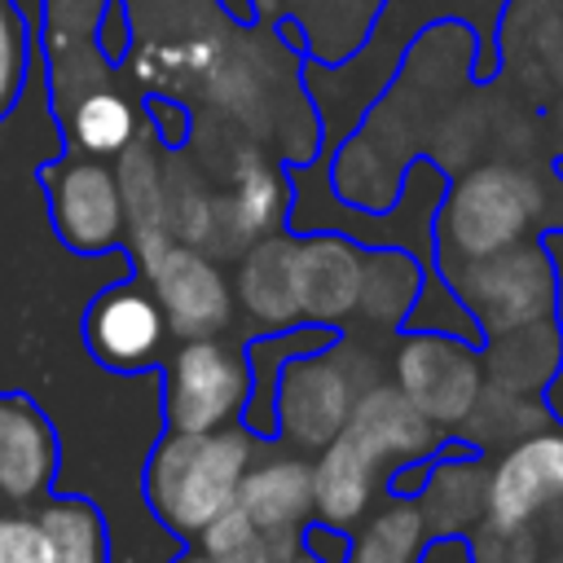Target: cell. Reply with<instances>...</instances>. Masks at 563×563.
I'll return each instance as SVG.
<instances>
[{
    "instance_id": "obj_1",
    "label": "cell",
    "mask_w": 563,
    "mask_h": 563,
    "mask_svg": "<svg viewBox=\"0 0 563 563\" xmlns=\"http://www.w3.org/2000/svg\"><path fill=\"white\" fill-rule=\"evenodd\" d=\"M545 180L523 163H475L444 185L435 207V255L440 268L493 255L541 229Z\"/></svg>"
},
{
    "instance_id": "obj_2",
    "label": "cell",
    "mask_w": 563,
    "mask_h": 563,
    "mask_svg": "<svg viewBox=\"0 0 563 563\" xmlns=\"http://www.w3.org/2000/svg\"><path fill=\"white\" fill-rule=\"evenodd\" d=\"M251 466V435L238 427L167 431L145 466V501L176 537H198L220 510L238 501Z\"/></svg>"
},
{
    "instance_id": "obj_3",
    "label": "cell",
    "mask_w": 563,
    "mask_h": 563,
    "mask_svg": "<svg viewBox=\"0 0 563 563\" xmlns=\"http://www.w3.org/2000/svg\"><path fill=\"white\" fill-rule=\"evenodd\" d=\"M444 282L471 308L479 334H501L559 312V264L545 238H523L493 255L444 268Z\"/></svg>"
},
{
    "instance_id": "obj_4",
    "label": "cell",
    "mask_w": 563,
    "mask_h": 563,
    "mask_svg": "<svg viewBox=\"0 0 563 563\" xmlns=\"http://www.w3.org/2000/svg\"><path fill=\"white\" fill-rule=\"evenodd\" d=\"M374 378H361L347 347L286 356L273 383V427L303 453H321L352 418L356 396Z\"/></svg>"
},
{
    "instance_id": "obj_5",
    "label": "cell",
    "mask_w": 563,
    "mask_h": 563,
    "mask_svg": "<svg viewBox=\"0 0 563 563\" xmlns=\"http://www.w3.org/2000/svg\"><path fill=\"white\" fill-rule=\"evenodd\" d=\"M391 383L440 431L462 427L488 387L479 343L444 330H409L391 352Z\"/></svg>"
},
{
    "instance_id": "obj_6",
    "label": "cell",
    "mask_w": 563,
    "mask_h": 563,
    "mask_svg": "<svg viewBox=\"0 0 563 563\" xmlns=\"http://www.w3.org/2000/svg\"><path fill=\"white\" fill-rule=\"evenodd\" d=\"M251 405V365L216 339H185L167 365V427L216 431L233 427Z\"/></svg>"
},
{
    "instance_id": "obj_7",
    "label": "cell",
    "mask_w": 563,
    "mask_h": 563,
    "mask_svg": "<svg viewBox=\"0 0 563 563\" xmlns=\"http://www.w3.org/2000/svg\"><path fill=\"white\" fill-rule=\"evenodd\" d=\"M48 211L57 238L79 255H101L128 238L119 176L92 154H66L44 167Z\"/></svg>"
},
{
    "instance_id": "obj_8",
    "label": "cell",
    "mask_w": 563,
    "mask_h": 563,
    "mask_svg": "<svg viewBox=\"0 0 563 563\" xmlns=\"http://www.w3.org/2000/svg\"><path fill=\"white\" fill-rule=\"evenodd\" d=\"M141 273L167 317V330L180 339H211L233 321V290L198 246L172 238L141 264Z\"/></svg>"
},
{
    "instance_id": "obj_9",
    "label": "cell",
    "mask_w": 563,
    "mask_h": 563,
    "mask_svg": "<svg viewBox=\"0 0 563 563\" xmlns=\"http://www.w3.org/2000/svg\"><path fill=\"white\" fill-rule=\"evenodd\" d=\"M563 501V427H541L488 466V515L493 523H532Z\"/></svg>"
},
{
    "instance_id": "obj_10",
    "label": "cell",
    "mask_w": 563,
    "mask_h": 563,
    "mask_svg": "<svg viewBox=\"0 0 563 563\" xmlns=\"http://www.w3.org/2000/svg\"><path fill=\"white\" fill-rule=\"evenodd\" d=\"M88 347L110 369H141L154 365L167 339V317L150 290V282H119L101 290L84 317Z\"/></svg>"
},
{
    "instance_id": "obj_11",
    "label": "cell",
    "mask_w": 563,
    "mask_h": 563,
    "mask_svg": "<svg viewBox=\"0 0 563 563\" xmlns=\"http://www.w3.org/2000/svg\"><path fill=\"white\" fill-rule=\"evenodd\" d=\"M233 506L255 523V532L268 541L277 563H286L299 550L303 523L317 515L312 462H303V457H268V462L246 466Z\"/></svg>"
},
{
    "instance_id": "obj_12",
    "label": "cell",
    "mask_w": 563,
    "mask_h": 563,
    "mask_svg": "<svg viewBox=\"0 0 563 563\" xmlns=\"http://www.w3.org/2000/svg\"><path fill=\"white\" fill-rule=\"evenodd\" d=\"M361 273H365V251L352 238L317 233L295 242L299 321H317V325L347 321L361 303Z\"/></svg>"
},
{
    "instance_id": "obj_13",
    "label": "cell",
    "mask_w": 563,
    "mask_h": 563,
    "mask_svg": "<svg viewBox=\"0 0 563 563\" xmlns=\"http://www.w3.org/2000/svg\"><path fill=\"white\" fill-rule=\"evenodd\" d=\"M369 457H378L383 466H409L422 462L440 449V427L396 387V383H369L356 405L352 418L343 427Z\"/></svg>"
},
{
    "instance_id": "obj_14",
    "label": "cell",
    "mask_w": 563,
    "mask_h": 563,
    "mask_svg": "<svg viewBox=\"0 0 563 563\" xmlns=\"http://www.w3.org/2000/svg\"><path fill=\"white\" fill-rule=\"evenodd\" d=\"M57 471V435L40 405L0 391V501H40Z\"/></svg>"
},
{
    "instance_id": "obj_15",
    "label": "cell",
    "mask_w": 563,
    "mask_h": 563,
    "mask_svg": "<svg viewBox=\"0 0 563 563\" xmlns=\"http://www.w3.org/2000/svg\"><path fill=\"white\" fill-rule=\"evenodd\" d=\"M286 216V176L260 154V150H238L233 158V185L224 198H216V224L211 238L216 242L224 233V251H238L242 242L268 238Z\"/></svg>"
},
{
    "instance_id": "obj_16",
    "label": "cell",
    "mask_w": 563,
    "mask_h": 563,
    "mask_svg": "<svg viewBox=\"0 0 563 563\" xmlns=\"http://www.w3.org/2000/svg\"><path fill=\"white\" fill-rule=\"evenodd\" d=\"M413 501L427 532H471L488 515V466L479 462V449H444L435 462H427Z\"/></svg>"
},
{
    "instance_id": "obj_17",
    "label": "cell",
    "mask_w": 563,
    "mask_h": 563,
    "mask_svg": "<svg viewBox=\"0 0 563 563\" xmlns=\"http://www.w3.org/2000/svg\"><path fill=\"white\" fill-rule=\"evenodd\" d=\"M383 462L369 457L347 431H339L312 462V501H317V519L334 523V528H352L365 519L378 479H383Z\"/></svg>"
},
{
    "instance_id": "obj_18",
    "label": "cell",
    "mask_w": 563,
    "mask_h": 563,
    "mask_svg": "<svg viewBox=\"0 0 563 563\" xmlns=\"http://www.w3.org/2000/svg\"><path fill=\"white\" fill-rule=\"evenodd\" d=\"M484 378L497 387H515V391H545L559 361H563V321L541 317L501 334H488L484 347Z\"/></svg>"
},
{
    "instance_id": "obj_19",
    "label": "cell",
    "mask_w": 563,
    "mask_h": 563,
    "mask_svg": "<svg viewBox=\"0 0 563 563\" xmlns=\"http://www.w3.org/2000/svg\"><path fill=\"white\" fill-rule=\"evenodd\" d=\"M119 194H123V216H128V242L136 251V264L158 255L172 242L167 229V198H163V163L150 141H132L119 163Z\"/></svg>"
},
{
    "instance_id": "obj_20",
    "label": "cell",
    "mask_w": 563,
    "mask_h": 563,
    "mask_svg": "<svg viewBox=\"0 0 563 563\" xmlns=\"http://www.w3.org/2000/svg\"><path fill=\"white\" fill-rule=\"evenodd\" d=\"M238 299L251 317L273 321V325H295L299 321V299H295V242L290 238H255L238 264Z\"/></svg>"
},
{
    "instance_id": "obj_21",
    "label": "cell",
    "mask_w": 563,
    "mask_h": 563,
    "mask_svg": "<svg viewBox=\"0 0 563 563\" xmlns=\"http://www.w3.org/2000/svg\"><path fill=\"white\" fill-rule=\"evenodd\" d=\"M422 282H427V273H422V264H418L409 251H400V246L365 251V273H361V303H356V312L369 317L374 325H400V321H409Z\"/></svg>"
},
{
    "instance_id": "obj_22",
    "label": "cell",
    "mask_w": 563,
    "mask_h": 563,
    "mask_svg": "<svg viewBox=\"0 0 563 563\" xmlns=\"http://www.w3.org/2000/svg\"><path fill=\"white\" fill-rule=\"evenodd\" d=\"M550 422H554V413L541 391H515V387L488 383L484 396L475 400L471 418L457 431H466L471 449H510L515 440H523Z\"/></svg>"
},
{
    "instance_id": "obj_23",
    "label": "cell",
    "mask_w": 563,
    "mask_h": 563,
    "mask_svg": "<svg viewBox=\"0 0 563 563\" xmlns=\"http://www.w3.org/2000/svg\"><path fill=\"white\" fill-rule=\"evenodd\" d=\"M136 128H141L136 106L119 88H88L66 110V136H70V145L79 154H92V158L123 154L136 141Z\"/></svg>"
},
{
    "instance_id": "obj_24",
    "label": "cell",
    "mask_w": 563,
    "mask_h": 563,
    "mask_svg": "<svg viewBox=\"0 0 563 563\" xmlns=\"http://www.w3.org/2000/svg\"><path fill=\"white\" fill-rule=\"evenodd\" d=\"M427 519L418 510L413 497H396L391 506H383L361 537L352 541L347 563H418V550L427 541Z\"/></svg>"
},
{
    "instance_id": "obj_25",
    "label": "cell",
    "mask_w": 563,
    "mask_h": 563,
    "mask_svg": "<svg viewBox=\"0 0 563 563\" xmlns=\"http://www.w3.org/2000/svg\"><path fill=\"white\" fill-rule=\"evenodd\" d=\"M48 532V563H106V523L92 501L57 497L40 510Z\"/></svg>"
},
{
    "instance_id": "obj_26",
    "label": "cell",
    "mask_w": 563,
    "mask_h": 563,
    "mask_svg": "<svg viewBox=\"0 0 563 563\" xmlns=\"http://www.w3.org/2000/svg\"><path fill=\"white\" fill-rule=\"evenodd\" d=\"M31 62V26L18 0H0V114L18 101Z\"/></svg>"
},
{
    "instance_id": "obj_27",
    "label": "cell",
    "mask_w": 563,
    "mask_h": 563,
    "mask_svg": "<svg viewBox=\"0 0 563 563\" xmlns=\"http://www.w3.org/2000/svg\"><path fill=\"white\" fill-rule=\"evenodd\" d=\"M466 537H471L475 563H541V541H537L532 523H493V519H479Z\"/></svg>"
},
{
    "instance_id": "obj_28",
    "label": "cell",
    "mask_w": 563,
    "mask_h": 563,
    "mask_svg": "<svg viewBox=\"0 0 563 563\" xmlns=\"http://www.w3.org/2000/svg\"><path fill=\"white\" fill-rule=\"evenodd\" d=\"M0 563H48L44 523L18 510H0Z\"/></svg>"
},
{
    "instance_id": "obj_29",
    "label": "cell",
    "mask_w": 563,
    "mask_h": 563,
    "mask_svg": "<svg viewBox=\"0 0 563 563\" xmlns=\"http://www.w3.org/2000/svg\"><path fill=\"white\" fill-rule=\"evenodd\" d=\"M255 537V523L238 510V506H229V510H220L194 541H198V550H207V554H229L233 545H242V541H251Z\"/></svg>"
},
{
    "instance_id": "obj_30",
    "label": "cell",
    "mask_w": 563,
    "mask_h": 563,
    "mask_svg": "<svg viewBox=\"0 0 563 563\" xmlns=\"http://www.w3.org/2000/svg\"><path fill=\"white\" fill-rule=\"evenodd\" d=\"M299 550H308L321 563H347V554H352V528H334V523H325V519L312 515L303 523V532H299Z\"/></svg>"
},
{
    "instance_id": "obj_31",
    "label": "cell",
    "mask_w": 563,
    "mask_h": 563,
    "mask_svg": "<svg viewBox=\"0 0 563 563\" xmlns=\"http://www.w3.org/2000/svg\"><path fill=\"white\" fill-rule=\"evenodd\" d=\"M418 563H475L466 532H431L418 550Z\"/></svg>"
},
{
    "instance_id": "obj_32",
    "label": "cell",
    "mask_w": 563,
    "mask_h": 563,
    "mask_svg": "<svg viewBox=\"0 0 563 563\" xmlns=\"http://www.w3.org/2000/svg\"><path fill=\"white\" fill-rule=\"evenodd\" d=\"M541 229H559L563 233V172L554 167V176L545 180V211H541Z\"/></svg>"
},
{
    "instance_id": "obj_33",
    "label": "cell",
    "mask_w": 563,
    "mask_h": 563,
    "mask_svg": "<svg viewBox=\"0 0 563 563\" xmlns=\"http://www.w3.org/2000/svg\"><path fill=\"white\" fill-rule=\"evenodd\" d=\"M559 321H563V317H559ZM541 396H545V405H550L554 422L563 427V361H559V369H554V378H550V387H545Z\"/></svg>"
},
{
    "instance_id": "obj_34",
    "label": "cell",
    "mask_w": 563,
    "mask_h": 563,
    "mask_svg": "<svg viewBox=\"0 0 563 563\" xmlns=\"http://www.w3.org/2000/svg\"><path fill=\"white\" fill-rule=\"evenodd\" d=\"M172 563H224L220 554H207V550H189V554H180V559H172Z\"/></svg>"
},
{
    "instance_id": "obj_35",
    "label": "cell",
    "mask_w": 563,
    "mask_h": 563,
    "mask_svg": "<svg viewBox=\"0 0 563 563\" xmlns=\"http://www.w3.org/2000/svg\"><path fill=\"white\" fill-rule=\"evenodd\" d=\"M286 563H321V559H312V554H308V550H295V554H290V559H286Z\"/></svg>"
},
{
    "instance_id": "obj_36",
    "label": "cell",
    "mask_w": 563,
    "mask_h": 563,
    "mask_svg": "<svg viewBox=\"0 0 563 563\" xmlns=\"http://www.w3.org/2000/svg\"><path fill=\"white\" fill-rule=\"evenodd\" d=\"M554 167H559V172H563V158H554Z\"/></svg>"
}]
</instances>
